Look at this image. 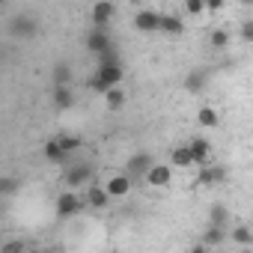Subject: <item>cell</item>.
Segmentation results:
<instances>
[{"instance_id": "cell-12", "label": "cell", "mask_w": 253, "mask_h": 253, "mask_svg": "<svg viewBox=\"0 0 253 253\" xmlns=\"http://www.w3.org/2000/svg\"><path fill=\"white\" fill-rule=\"evenodd\" d=\"M51 101H54L57 110H69V107L75 104V92H72V86H69V84H57L54 92H51Z\"/></svg>"}, {"instance_id": "cell-13", "label": "cell", "mask_w": 253, "mask_h": 253, "mask_svg": "<svg viewBox=\"0 0 253 253\" xmlns=\"http://www.w3.org/2000/svg\"><path fill=\"white\" fill-rule=\"evenodd\" d=\"M188 146H191V152H194V164H200V167L211 164V143H209V140H203V137H194Z\"/></svg>"}, {"instance_id": "cell-6", "label": "cell", "mask_w": 253, "mask_h": 253, "mask_svg": "<svg viewBox=\"0 0 253 253\" xmlns=\"http://www.w3.org/2000/svg\"><path fill=\"white\" fill-rule=\"evenodd\" d=\"M134 27H137L140 33H161V12H155V9L137 12V15H134Z\"/></svg>"}, {"instance_id": "cell-20", "label": "cell", "mask_w": 253, "mask_h": 253, "mask_svg": "<svg viewBox=\"0 0 253 253\" xmlns=\"http://www.w3.org/2000/svg\"><path fill=\"white\" fill-rule=\"evenodd\" d=\"M197 122L203 125V128H217V122H220V116H217V110H214V107L203 104V107L197 110Z\"/></svg>"}, {"instance_id": "cell-1", "label": "cell", "mask_w": 253, "mask_h": 253, "mask_svg": "<svg viewBox=\"0 0 253 253\" xmlns=\"http://www.w3.org/2000/svg\"><path fill=\"white\" fill-rule=\"evenodd\" d=\"M9 36L12 39H36V33H39V21H36V15H30V12H18V15H12L9 18Z\"/></svg>"}, {"instance_id": "cell-21", "label": "cell", "mask_w": 253, "mask_h": 253, "mask_svg": "<svg viewBox=\"0 0 253 253\" xmlns=\"http://www.w3.org/2000/svg\"><path fill=\"white\" fill-rule=\"evenodd\" d=\"M209 223H214V226H229V209H226L223 203H214V206L209 209Z\"/></svg>"}, {"instance_id": "cell-19", "label": "cell", "mask_w": 253, "mask_h": 253, "mask_svg": "<svg viewBox=\"0 0 253 253\" xmlns=\"http://www.w3.org/2000/svg\"><path fill=\"white\" fill-rule=\"evenodd\" d=\"M170 164L179 167V170L191 167V164H194V152H191V146H176V149L170 152Z\"/></svg>"}, {"instance_id": "cell-4", "label": "cell", "mask_w": 253, "mask_h": 253, "mask_svg": "<svg viewBox=\"0 0 253 253\" xmlns=\"http://www.w3.org/2000/svg\"><path fill=\"white\" fill-rule=\"evenodd\" d=\"M226 179H229V173H226V167H223V164H206V167L200 170V176H197V182H200V185H206V188L223 185Z\"/></svg>"}, {"instance_id": "cell-25", "label": "cell", "mask_w": 253, "mask_h": 253, "mask_svg": "<svg viewBox=\"0 0 253 253\" xmlns=\"http://www.w3.org/2000/svg\"><path fill=\"white\" fill-rule=\"evenodd\" d=\"M57 84H72V69L66 63H57L54 66V86Z\"/></svg>"}, {"instance_id": "cell-10", "label": "cell", "mask_w": 253, "mask_h": 253, "mask_svg": "<svg viewBox=\"0 0 253 253\" xmlns=\"http://www.w3.org/2000/svg\"><path fill=\"white\" fill-rule=\"evenodd\" d=\"M113 12H116V6L110 3V0H98V3L92 6V12H89L92 27H107V21L113 18Z\"/></svg>"}, {"instance_id": "cell-23", "label": "cell", "mask_w": 253, "mask_h": 253, "mask_svg": "<svg viewBox=\"0 0 253 253\" xmlns=\"http://www.w3.org/2000/svg\"><path fill=\"white\" fill-rule=\"evenodd\" d=\"M229 238H232L235 244H241V247H250V244H253V229H250V226H235V229L229 232Z\"/></svg>"}, {"instance_id": "cell-32", "label": "cell", "mask_w": 253, "mask_h": 253, "mask_svg": "<svg viewBox=\"0 0 253 253\" xmlns=\"http://www.w3.org/2000/svg\"><path fill=\"white\" fill-rule=\"evenodd\" d=\"M223 9V0H206V12H217Z\"/></svg>"}, {"instance_id": "cell-28", "label": "cell", "mask_w": 253, "mask_h": 253, "mask_svg": "<svg viewBox=\"0 0 253 253\" xmlns=\"http://www.w3.org/2000/svg\"><path fill=\"white\" fill-rule=\"evenodd\" d=\"M95 63H98V66H110V63H119V54H116V48L110 45L107 51H101V54L95 57Z\"/></svg>"}, {"instance_id": "cell-2", "label": "cell", "mask_w": 253, "mask_h": 253, "mask_svg": "<svg viewBox=\"0 0 253 253\" xmlns=\"http://www.w3.org/2000/svg\"><path fill=\"white\" fill-rule=\"evenodd\" d=\"M84 203L86 200H81L75 191H66V194H60L57 197V217H75V214H81V209H84Z\"/></svg>"}, {"instance_id": "cell-34", "label": "cell", "mask_w": 253, "mask_h": 253, "mask_svg": "<svg viewBox=\"0 0 253 253\" xmlns=\"http://www.w3.org/2000/svg\"><path fill=\"white\" fill-rule=\"evenodd\" d=\"M238 3H241V6H253V0H238Z\"/></svg>"}, {"instance_id": "cell-24", "label": "cell", "mask_w": 253, "mask_h": 253, "mask_svg": "<svg viewBox=\"0 0 253 253\" xmlns=\"http://www.w3.org/2000/svg\"><path fill=\"white\" fill-rule=\"evenodd\" d=\"M209 45H211V48H217V51H223V48L229 45V33H226V30H211Z\"/></svg>"}, {"instance_id": "cell-22", "label": "cell", "mask_w": 253, "mask_h": 253, "mask_svg": "<svg viewBox=\"0 0 253 253\" xmlns=\"http://www.w3.org/2000/svg\"><path fill=\"white\" fill-rule=\"evenodd\" d=\"M122 104H125V92H122L119 86H110L107 95H104V107H107V110H119Z\"/></svg>"}, {"instance_id": "cell-15", "label": "cell", "mask_w": 253, "mask_h": 253, "mask_svg": "<svg viewBox=\"0 0 253 253\" xmlns=\"http://www.w3.org/2000/svg\"><path fill=\"white\" fill-rule=\"evenodd\" d=\"M98 78H104L110 86H119L122 84V78H125V72H122V63H110V66H98V72H95Z\"/></svg>"}, {"instance_id": "cell-3", "label": "cell", "mask_w": 253, "mask_h": 253, "mask_svg": "<svg viewBox=\"0 0 253 253\" xmlns=\"http://www.w3.org/2000/svg\"><path fill=\"white\" fill-rule=\"evenodd\" d=\"M152 164H155V161H152L149 152H137V155L128 158V164H125V173H128V176L137 182V179H146V173L152 170Z\"/></svg>"}, {"instance_id": "cell-8", "label": "cell", "mask_w": 253, "mask_h": 253, "mask_svg": "<svg viewBox=\"0 0 253 253\" xmlns=\"http://www.w3.org/2000/svg\"><path fill=\"white\" fill-rule=\"evenodd\" d=\"M209 78H211L209 69H191V72L185 75V89H188L191 95H200V92L209 86Z\"/></svg>"}, {"instance_id": "cell-16", "label": "cell", "mask_w": 253, "mask_h": 253, "mask_svg": "<svg viewBox=\"0 0 253 253\" xmlns=\"http://www.w3.org/2000/svg\"><path fill=\"white\" fill-rule=\"evenodd\" d=\"M107 203H110V191H107V188H98V185H89L86 206H92V209H107Z\"/></svg>"}, {"instance_id": "cell-29", "label": "cell", "mask_w": 253, "mask_h": 253, "mask_svg": "<svg viewBox=\"0 0 253 253\" xmlns=\"http://www.w3.org/2000/svg\"><path fill=\"white\" fill-rule=\"evenodd\" d=\"M238 36H241V42H247V45H253V18H247V21H241V27H238Z\"/></svg>"}, {"instance_id": "cell-26", "label": "cell", "mask_w": 253, "mask_h": 253, "mask_svg": "<svg viewBox=\"0 0 253 253\" xmlns=\"http://www.w3.org/2000/svg\"><path fill=\"white\" fill-rule=\"evenodd\" d=\"M86 86H89L92 92H98V95H107V89H110V84H107L104 78H98V75H92V78L86 81Z\"/></svg>"}, {"instance_id": "cell-30", "label": "cell", "mask_w": 253, "mask_h": 253, "mask_svg": "<svg viewBox=\"0 0 253 253\" xmlns=\"http://www.w3.org/2000/svg\"><path fill=\"white\" fill-rule=\"evenodd\" d=\"M185 12L188 15H203L206 12V0H185Z\"/></svg>"}, {"instance_id": "cell-33", "label": "cell", "mask_w": 253, "mask_h": 253, "mask_svg": "<svg viewBox=\"0 0 253 253\" xmlns=\"http://www.w3.org/2000/svg\"><path fill=\"white\" fill-rule=\"evenodd\" d=\"M0 191H3V194H12V191H15V179H3V185H0Z\"/></svg>"}, {"instance_id": "cell-7", "label": "cell", "mask_w": 253, "mask_h": 253, "mask_svg": "<svg viewBox=\"0 0 253 253\" xmlns=\"http://www.w3.org/2000/svg\"><path fill=\"white\" fill-rule=\"evenodd\" d=\"M92 176H95L92 164H72V167L66 170V185H69V188H78V185L92 182Z\"/></svg>"}, {"instance_id": "cell-5", "label": "cell", "mask_w": 253, "mask_h": 253, "mask_svg": "<svg viewBox=\"0 0 253 253\" xmlns=\"http://www.w3.org/2000/svg\"><path fill=\"white\" fill-rule=\"evenodd\" d=\"M149 188H167L173 182V164H152V170L143 179Z\"/></svg>"}, {"instance_id": "cell-9", "label": "cell", "mask_w": 253, "mask_h": 253, "mask_svg": "<svg viewBox=\"0 0 253 253\" xmlns=\"http://www.w3.org/2000/svg\"><path fill=\"white\" fill-rule=\"evenodd\" d=\"M110 45H113V42H110V36L104 33V27H92V33L86 36V51L95 54V57H98L101 51H107Z\"/></svg>"}, {"instance_id": "cell-14", "label": "cell", "mask_w": 253, "mask_h": 253, "mask_svg": "<svg viewBox=\"0 0 253 253\" xmlns=\"http://www.w3.org/2000/svg\"><path fill=\"white\" fill-rule=\"evenodd\" d=\"M42 155H45L51 164H66V161H69V152L63 149L60 140H48V143L42 146Z\"/></svg>"}, {"instance_id": "cell-27", "label": "cell", "mask_w": 253, "mask_h": 253, "mask_svg": "<svg viewBox=\"0 0 253 253\" xmlns=\"http://www.w3.org/2000/svg\"><path fill=\"white\" fill-rule=\"evenodd\" d=\"M57 140H60V143H63V149H66V152H69V155H72V152H78V149H81V137H75V134H60V137H57Z\"/></svg>"}, {"instance_id": "cell-18", "label": "cell", "mask_w": 253, "mask_h": 253, "mask_svg": "<svg viewBox=\"0 0 253 253\" xmlns=\"http://www.w3.org/2000/svg\"><path fill=\"white\" fill-rule=\"evenodd\" d=\"M161 33L164 36H182L185 33V21L179 15H161Z\"/></svg>"}, {"instance_id": "cell-11", "label": "cell", "mask_w": 253, "mask_h": 253, "mask_svg": "<svg viewBox=\"0 0 253 253\" xmlns=\"http://www.w3.org/2000/svg\"><path fill=\"white\" fill-rule=\"evenodd\" d=\"M131 185H134V179H131L128 173H122V176H110L104 188L110 191V197H128V191H131Z\"/></svg>"}, {"instance_id": "cell-17", "label": "cell", "mask_w": 253, "mask_h": 253, "mask_svg": "<svg viewBox=\"0 0 253 253\" xmlns=\"http://www.w3.org/2000/svg\"><path fill=\"white\" fill-rule=\"evenodd\" d=\"M226 238H229V229H226V226H214V223H209V229L203 232V241H206L209 247H220Z\"/></svg>"}, {"instance_id": "cell-31", "label": "cell", "mask_w": 253, "mask_h": 253, "mask_svg": "<svg viewBox=\"0 0 253 253\" xmlns=\"http://www.w3.org/2000/svg\"><path fill=\"white\" fill-rule=\"evenodd\" d=\"M21 250H24V244H21V241H9V244L0 247V253H21Z\"/></svg>"}]
</instances>
